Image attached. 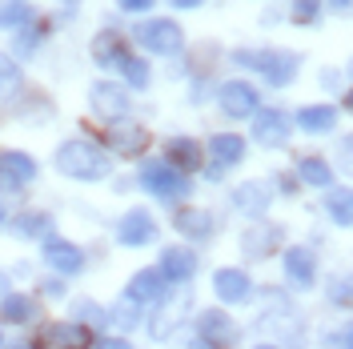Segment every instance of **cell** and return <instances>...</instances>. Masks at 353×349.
Here are the masks:
<instances>
[{"label":"cell","instance_id":"obj_17","mask_svg":"<svg viewBox=\"0 0 353 349\" xmlns=\"http://www.w3.org/2000/svg\"><path fill=\"white\" fill-rule=\"evenodd\" d=\"M44 261H48V269H57L61 277H72V273H81V269H85V253H81L72 241L48 237V241H44Z\"/></svg>","mask_w":353,"mask_h":349},{"label":"cell","instance_id":"obj_52","mask_svg":"<svg viewBox=\"0 0 353 349\" xmlns=\"http://www.w3.org/2000/svg\"><path fill=\"white\" fill-rule=\"evenodd\" d=\"M350 72H353V65H350Z\"/></svg>","mask_w":353,"mask_h":349},{"label":"cell","instance_id":"obj_24","mask_svg":"<svg viewBox=\"0 0 353 349\" xmlns=\"http://www.w3.org/2000/svg\"><path fill=\"white\" fill-rule=\"evenodd\" d=\"M333 125H337V109L333 105H305V109L297 112V129H305V132H330Z\"/></svg>","mask_w":353,"mask_h":349},{"label":"cell","instance_id":"obj_4","mask_svg":"<svg viewBox=\"0 0 353 349\" xmlns=\"http://www.w3.org/2000/svg\"><path fill=\"white\" fill-rule=\"evenodd\" d=\"M141 185H145L153 197H161V201L189 197V181H185V173H176L169 161H149V165H141Z\"/></svg>","mask_w":353,"mask_h":349},{"label":"cell","instance_id":"obj_34","mask_svg":"<svg viewBox=\"0 0 353 349\" xmlns=\"http://www.w3.org/2000/svg\"><path fill=\"white\" fill-rule=\"evenodd\" d=\"M125 77H129V85L132 88H145L149 85V61H141V57H129V61H125Z\"/></svg>","mask_w":353,"mask_h":349},{"label":"cell","instance_id":"obj_22","mask_svg":"<svg viewBox=\"0 0 353 349\" xmlns=\"http://www.w3.org/2000/svg\"><path fill=\"white\" fill-rule=\"evenodd\" d=\"M269 201H273V189H269L265 181H249V185H241V189L233 193V205L245 209V213H253V217H261L265 209H269Z\"/></svg>","mask_w":353,"mask_h":349},{"label":"cell","instance_id":"obj_47","mask_svg":"<svg viewBox=\"0 0 353 349\" xmlns=\"http://www.w3.org/2000/svg\"><path fill=\"white\" fill-rule=\"evenodd\" d=\"M345 109H350V112H353V92H345Z\"/></svg>","mask_w":353,"mask_h":349},{"label":"cell","instance_id":"obj_28","mask_svg":"<svg viewBox=\"0 0 353 349\" xmlns=\"http://www.w3.org/2000/svg\"><path fill=\"white\" fill-rule=\"evenodd\" d=\"M0 169H4L8 177H17L21 185H28V181L37 177V161H32L28 153H17V149H12V153L0 157Z\"/></svg>","mask_w":353,"mask_h":349},{"label":"cell","instance_id":"obj_48","mask_svg":"<svg viewBox=\"0 0 353 349\" xmlns=\"http://www.w3.org/2000/svg\"><path fill=\"white\" fill-rule=\"evenodd\" d=\"M189 349H209V346H205V341H201V337H197V341H193V346H189Z\"/></svg>","mask_w":353,"mask_h":349},{"label":"cell","instance_id":"obj_45","mask_svg":"<svg viewBox=\"0 0 353 349\" xmlns=\"http://www.w3.org/2000/svg\"><path fill=\"white\" fill-rule=\"evenodd\" d=\"M8 349H37V346H28V341H17V346H8Z\"/></svg>","mask_w":353,"mask_h":349},{"label":"cell","instance_id":"obj_16","mask_svg":"<svg viewBox=\"0 0 353 349\" xmlns=\"http://www.w3.org/2000/svg\"><path fill=\"white\" fill-rule=\"evenodd\" d=\"M157 237V221H153V213L149 209H129L125 217L117 221V241L121 245H149V241Z\"/></svg>","mask_w":353,"mask_h":349},{"label":"cell","instance_id":"obj_49","mask_svg":"<svg viewBox=\"0 0 353 349\" xmlns=\"http://www.w3.org/2000/svg\"><path fill=\"white\" fill-rule=\"evenodd\" d=\"M0 225H4V205H0Z\"/></svg>","mask_w":353,"mask_h":349},{"label":"cell","instance_id":"obj_37","mask_svg":"<svg viewBox=\"0 0 353 349\" xmlns=\"http://www.w3.org/2000/svg\"><path fill=\"white\" fill-rule=\"evenodd\" d=\"M337 157H341V169L353 177V137H341V149H337Z\"/></svg>","mask_w":353,"mask_h":349},{"label":"cell","instance_id":"obj_38","mask_svg":"<svg viewBox=\"0 0 353 349\" xmlns=\"http://www.w3.org/2000/svg\"><path fill=\"white\" fill-rule=\"evenodd\" d=\"M92 349H132V341L129 337H97Z\"/></svg>","mask_w":353,"mask_h":349},{"label":"cell","instance_id":"obj_11","mask_svg":"<svg viewBox=\"0 0 353 349\" xmlns=\"http://www.w3.org/2000/svg\"><path fill=\"white\" fill-rule=\"evenodd\" d=\"M253 137L261 141L265 149H281L293 137V125H289V117L281 109H257L253 112Z\"/></svg>","mask_w":353,"mask_h":349},{"label":"cell","instance_id":"obj_21","mask_svg":"<svg viewBox=\"0 0 353 349\" xmlns=\"http://www.w3.org/2000/svg\"><path fill=\"white\" fill-rule=\"evenodd\" d=\"M165 157H169V165H173L176 173H193L201 169V145L193 137H173L169 145H165Z\"/></svg>","mask_w":353,"mask_h":349},{"label":"cell","instance_id":"obj_8","mask_svg":"<svg viewBox=\"0 0 353 349\" xmlns=\"http://www.w3.org/2000/svg\"><path fill=\"white\" fill-rule=\"evenodd\" d=\"M105 141H109V149L117 157H141L149 149V129L125 117V121H112L109 129H105Z\"/></svg>","mask_w":353,"mask_h":349},{"label":"cell","instance_id":"obj_36","mask_svg":"<svg viewBox=\"0 0 353 349\" xmlns=\"http://www.w3.org/2000/svg\"><path fill=\"white\" fill-rule=\"evenodd\" d=\"M330 301L333 306H353V281H333V289H330Z\"/></svg>","mask_w":353,"mask_h":349},{"label":"cell","instance_id":"obj_29","mask_svg":"<svg viewBox=\"0 0 353 349\" xmlns=\"http://www.w3.org/2000/svg\"><path fill=\"white\" fill-rule=\"evenodd\" d=\"M325 209H330V217L337 221V225L350 229L353 225V189H333V193L325 197Z\"/></svg>","mask_w":353,"mask_h":349},{"label":"cell","instance_id":"obj_12","mask_svg":"<svg viewBox=\"0 0 353 349\" xmlns=\"http://www.w3.org/2000/svg\"><path fill=\"white\" fill-rule=\"evenodd\" d=\"M281 269H285V281L293 285V289H301V293L317 285V257H313V249H305V245H293V249H285Z\"/></svg>","mask_w":353,"mask_h":349},{"label":"cell","instance_id":"obj_20","mask_svg":"<svg viewBox=\"0 0 353 349\" xmlns=\"http://www.w3.org/2000/svg\"><path fill=\"white\" fill-rule=\"evenodd\" d=\"M37 297H28V293H4L0 297V321H8V326H28V321H37Z\"/></svg>","mask_w":353,"mask_h":349},{"label":"cell","instance_id":"obj_19","mask_svg":"<svg viewBox=\"0 0 353 349\" xmlns=\"http://www.w3.org/2000/svg\"><path fill=\"white\" fill-rule=\"evenodd\" d=\"M129 57H132V52L125 48V41H121L112 28H105V32L92 41V61H97L101 68H121Z\"/></svg>","mask_w":353,"mask_h":349},{"label":"cell","instance_id":"obj_7","mask_svg":"<svg viewBox=\"0 0 353 349\" xmlns=\"http://www.w3.org/2000/svg\"><path fill=\"white\" fill-rule=\"evenodd\" d=\"M213 293L225 306H245V301H253V277L237 265H221L213 273Z\"/></svg>","mask_w":353,"mask_h":349},{"label":"cell","instance_id":"obj_6","mask_svg":"<svg viewBox=\"0 0 353 349\" xmlns=\"http://www.w3.org/2000/svg\"><path fill=\"white\" fill-rule=\"evenodd\" d=\"M97 337L85 321H48L41 326V337H37V349H92Z\"/></svg>","mask_w":353,"mask_h":349},{"label":"cell","instance_id":"obj_43","mask_svg":"<svg viewBox=\"0 0 353 349\" xmlns=\"http://www.w3.org/2000/svg\"><path fill=\"white\" fill-rule=\"evenodd\" d=\"M341 349H353V326L341 329Z\"/></svg>","mask_w":353,"mask_h":349},{"label":"cell","instance_id":"obj_31","mask_svg":"<svg viewBox=\"0 0 353 349\" xmlns=\"http://www.w3.org/2000/svg\"><path fill=\"white\" fill-rule=\"evenodd\" d=\"M109 321L117 329H137V321H141V306H137V301H129V297H121V301L109 309Z\"/></svg>","mask_w":353,"mask_h":349},{"label":"cell","instance_id":"obj_35","mask_svg":"<svg viewBox=\"0 0 353 349\" xmlns=\"http://www.w3.org/2000/svg\"><path fill=\"white\" fill-rule=\"evenodd\" d=\"M317 4H321V0H293V21L297 24H313L317 21Z\"/></svg>","mask_w":353,"mask_h":349},{"label":"cell","instance_id":"obj_14","mask_svg":"<svg viewBox=\"0 0 353 349\" xmlns=\"http://www.w3.org/2000/svg\"><path fill=\"white\" fill-rule=\"evenodd\" d=\"M157 269L165 273L169 285H185L197 277V253L185 249V245H169V249H161V265Z\"/></svg>","mask_w":353,"mask_h":349},{"label":"cell","instance_id":"obj_9","mask_svg":"<svg viewBox=\"0 0 353 349\" xmlns=\"http://www.w3.org/2000/svg\"><path fill=\"white\" fill-rule=\"evenodd\" d=\"M169 289H173V285L165 281V273H161V269H137V273L129 277L125 297L137 301V306H161V301L169 297Z\"/></svg>","mask_w":353,"mask_h":349},{"label":"cell","instance_id":"obj_40","mask_svg":"<svg viewBox=\"0 0 353 349\" xmlns=\"http://www.w3.org/2000/svg\"><path fill=\"white\" fill-rule=\"evenodd\" d=\"M0 189H4V193H21V181H17V177H8L4 169H0Z\"/></svg>","mask_w":353,"mask_h":349},{"label":"cell","instance_id":"obj_39","mask_svg":"<svg viewBox=\"0 0 353 349\" xmlns=\"http://www.w3.org/2000/svg\"><path fill=\"white\" fill-rule=\"evenodd\" d=\"M117 4H121L125 12H149V8H153V0H117Z\"/></svg>","mask_w":353,"mask_h":349},{"label":"cell","instance_id":"obj_26","mask_svg":"<svg viewBox=\"0 0 353 349\" xmlns=\"http://www.w3.org/2000/svg\"><path fill=\"white\" fill-rule=\"evenodd\" d=\"M181 301H185V297H176V301H161L157 317H149V333H153L157 341H165V337L173 333V326L181 321V317H176V313H181Z\"/></svg>","mask_w":353,"mask_h":349},{"label":"cell","instance_id":"obj_50","mask_svg":"<svg viewBox=\"0 0 353 349\" xmlns=\"http://www.w3.org/2000/svg\"><path fill=\"white\" fill-rule=\"evenodd\" d=\"M0 289H4V273H0Z\"/></svg>","mask_w":353,"mask_h":349},{"label":"cell","instance_id":"obj_32","mask_svg":"<svg viewBox=\"0 0 353 349\" xmlns=\"http://www.w3.org/2000/svg\"><path fill=\"white\" fill-rule=\"evenodd\" d=\"M72 313H77V317H85V326H101V321H109V313L97 306V301H88V297L72 301Z\"/></svg>","mask_w":353,"mask_h":349},{"label":"cell","instance_id":"obj_42","mask_svg":"<svg viewBox=\"0 0 353 349\" xmlns=\"http://www.w3.org/2000/svg\"><path fill=\"white\" fill-rule=\"evenodd\" d=\"M169 4H173V8H201L205 0H169Z\"/></svg>","mask_w":353,"mask_h":349},{"label":"cell","instance_id":"obj_18","mask_svg":"<svg viewBox=\"0 0 353 349\" xmlns=\"http://www.w3.org/2000/svg\"><path fill=\"white\" fill-rule=\"evenodd\" d=\"M173 229L181 233V237H189V241H209L217 225H213V213H205V209H193V205H189V209H181V213L173 217Z\"/></svg>","mask_w":353,"mask_h":349},{"label":"cell","instance_id":"obj_10","mask_svg":"<svg viewBox=\"0 0 353 349\" xmlns=\"http://www.w3.org/2000/svg\"><path fill=\"white\" fill-rule=\"evenodd\" d=\"M88 105L97 117H105V121H125V112H129V92L121 85H112V81H97V85L88 88Z\"/></svg>","mask_w":353,"mask_h":349},{"label":"cell","instance_id":"obj_33","mask_svg":"<svg viewBox=\"0 0 353 349\" xmlns=\"http://www.w3.org/2000/svg\"><path fill=\"white\" fill-rule=\"evenodd\" d=\"M17 85H21V65L0 52V92H12Z\"/></svg>","mask_w":353,"mask_h":349},{"label":"cell","instance_id":"obj_23","mask_svg":"<svg viewBox=\"0 0 353 349\" xmlns=\"http://www.w3.org/2000/svg\"><path fill=\"white\" fill-rule=\"evenodd\" d=\"M209 153L217 157L221 169H229V165H237V161L245 157V137H237V132H213Z\"/></svg>","mask_w":353,"mask_h":349},{"label":"cell","instance_id":"obj_27","mask_svg":"<svg viewBox=\"0 0 353 349\" xmlns=\"http://www.w3.org/2000/svg\"><path fill=\"white\" fill-rule=\"evenodd\" d=\"M32 4H24V0H4L0 4V28L4 32H12V28H24V24H32Z\"/></svg>","mask_w":353,"mask_h":349},{"label":"cell","instance_id":"obj_5","mask_svg":"<svg viewBox=\"0 0 353 349\" xmlns=\"http://www.w3.org/2000/svg\"><path fill=\"white\" fill-rule=\"evenodd\" d=\"M197 337L209 349H233L241 341V326L225 313V309H201L197 317Z\"/></svg>","mask_w":353,"mask_h":349},{"label":"cell","instance_id":"obj_46","mask_svg":"<svg viewBox=\"0 0 353 349\" xmlns=\"http://www.w3.org/2000/svg\"><path fill=\"white\" fill-rule=\"evenodd\" d=\"M253 349H281V346H273V341H261V346H253Z\"/></svg>","mask_w":353,"mask_h":349},{"label":"cell","instance_id":"obj_2","mask_svg":"<svg viewBox=\"0 0 353 349\" xmlns=\"http://www.w3.org/2000/svg\"><path fill=\"white\" fill-rule=\"evenodd\" d=\"M233 61L245 68H257L269 85H289L301 68V57L293 48H237Z\"/></svg>","mask_w":353,"mask_h":349},{"label":"cell","instance_id":"obj_13","mask_svg":"<svg viewBox=\"0 0 353 349\" xmlns=\"http://www.w3.org/2000/svg\"><path fill=\"white\" fill-rule=\"evenodd\" d=\"M277 245H281V229H277L273 221H253V225L241 233V253L245 257H253V261L273 257Z\"/></svg>","mask_w":353,"mask_h":349},{"label":"cell","instance_id":"obj_51","mask_svg":"<svg viewBox=\"0 0 353 349\" xmlns=\"http://www.w3.org/2000/svg\"><path fill=\"white\" fill-rule=\"evenodd\" d=\"M0 349H4V341H0Z\"/></svg>","mask_w":353,"mask_h":349},{"label":"cell","instance_id":"obj_25","mask_svg":"<svg viewBox=\"0 0 353 349\" xmlns=\"http://www.w3.org/2000/svg\"><path fill=\"white\" fill-rule=\"evenodd\" d=\"M297 173H301V181L313 185V189H330V185H333V169L321 161V157H313V153L297 161Z\"/></svg>","mask_w":353,"mask_h":349},{"label":"cell","instance_id":"obj_3","mask_svg":"<svg viewBox=\"0 0 353 349\" xmlns=\"http://www.w3.org/2000/svg\"><path fill=\"white\" fill-rule=\"evenodd\" d=\"M132 37H137V44H145L149 52H161V57L181 52V44H185L181 24L169 21V17H149V21H141L137 28H132Z\"/></svg>","mask_w":353,"mask_h":349},{"label":"cell","instance_id":"obj_41","mask_svg":"<svg viewBox=\"0 0 353 349\" xmlns=\"http://www.w3.org/2000/svg\"><path fill=\"white\" fill-rule=\"evenodd\" d=\"M44 293H48V297H65V281H61V277L44 281Z\"/></svg>","mask_w":353,"mask_h":349},{"label":"cell","instance_id":"obj_30","mask_svg":"<svg viewBox=\"0 0 353 349\" xmlns=\"http://www.w3.org/2000/svg\"><path fill=\"white\" fill-rule=\"evenodd\" d=\"M48 229H52V217L48 213H21V217L12 221V233L17 237H48Z\"/></svg>","mask_w":353,"mask_h":349},{"label":"cell","instance_id":"obj_15","mask_svg":"<svg viewBox=\"0 0 353 349\" xmlns=\"http://www.w3.org/2000/svg\"><path fill=\"white\" fill-rule=\"evenodd\" d=\"M257 88L249 85V81H225L217 92V105L225 109V117H249V112H257Z\"/></svg>","mask_w":353,"mask_h":349},{"label":"cell","instance_id":"obj_1","mask_svg":"<svg viewBox=\"0 0 353 349\" xmlns=\"http://www.w3.org/2000/svg\"><path fill=\"white\" fill-rule=\"evenodd\" d=\"M57 169L72 181H101V177H109V157L101 145L77 137V141H65L57 149Z\"/></svg>","mask_w":353,"mask_h":349},{"label":"cell","instance_id":"obj_44","mask_svg":"<svg viewBox=\"0 0 353 349\" xmlns=\"http://www.w3.org/2000/svg\"><path fill=\"white\" fill-rule=\"evenodd\" d=\"M330 8H337V12H345V8H353V0H330Z\"/></svg>","mask_w":353,"mask_h":349}]
</instances>
